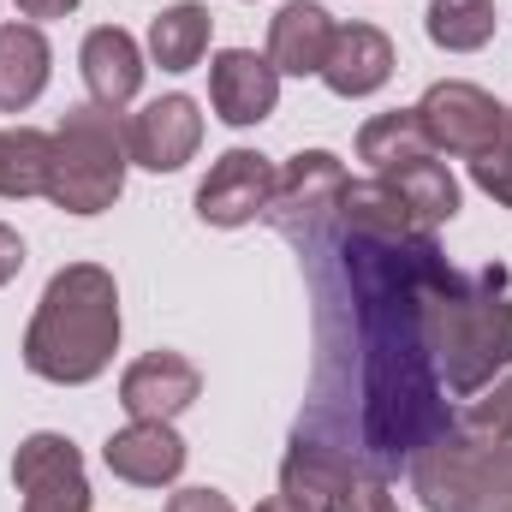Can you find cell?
<instances>
[{"label":"cell","instance_id":"1","mask_svg":"<svg viewBox=\"0 0 512 512\" xmlns=\"http://www.w3.org/2000/svg\"><path fill=\"white\" fill-rule=\"evenodd\" d=\"M120 352V286L102 262H66L24 328V364L30 376L54 387L96 382Z\"/></svg>","mask_w":512,"mask_h":512},{"label":"cell","instance_id":"2","mask_svg":"<svg viewBox=\"0 0 512 512\" xmlns=\"http://www.w3.org/2000/svg\"><path fill=\"white\" fill-rule=\"evenodd\" d=\"M417 328L429 346V364H441L447 387L471 399L477 387L495 382V370L512 364V298H507V268H477L471 280L441 268L423 286Z\"/></svg>","mask_w":512,"mask_h":512},{"label":"cell","instance_id":"3","mask_svg":"<svg viewBox=\"0 0 512 512\" xmlns=\"http://www.w3.org/2000/svg\"><path fill=\"white\" fill-rule=\"evenodd\" d=\"M126 120L102 102H78L66 108V120L54 131V161H48V203L66 215H102L120 203L126 191Z\"/></svg>","mask_w":512,"mask_h":512},{"label":"cell","instance_id":"4","mask_svg":"<svg viewBox=\"0 0 512 512\" xmlns=\"http://www.w3.org/2000/svg\"><path fill=\"white\" fill-rule=\"evenodd\" d=\"M346 167L340 155L328 149H298L286 167H274V191H268V209L262 221L298 245H310L328 221H340V197H346Z\"/></svg>","mask_w":512,"mask_h":512},{"label":"cell","instance_id":"5","mask_svg":"<svg viewBox=\"0 0 512 512\" xmlns=\"http://www.w3.org/2000/svg\"><path fill=\"white\" fill-rule=\"evenodd\" d=\"M417 120L429 131V143L441 149V155H483L501 131L512 126V114L483 90V84H465V78H441V84H429L423 90V102H417Z\"/></svg>","mask_w":512,"mask_h":512},{"label":"cell","instance_id":"6","mask_svg":"<svg viewBox=\"0 0 512 512\" xmlns=\"http://www.w3.org/2000/svg\"><path fill=\"white\" fill-rule=\"evenodd\" d=\"M12 483L24 495V512H90V477H84V453L54 435L36 429L18 441L12 453Z\"/></svg>","mask_w":512,"mask_h":512},{"label":"cell","instance_id":"7","mask_svg":"<svg viewBox=\"0 0 512 512\" xmlns=\"http://www.w3.org/2000/svg\"><path fill=\"white\" fill-rule=\"evenodd\" d=\"M203 143V114L191 96H155L143 114L126 120V149L149 173H179Z\"/></svg>","mask_w":512,"mask_h":512},{"label":"cell","instance_id":"8","mask_svg":"<svg viewBox=\"0 0 512 512\" xmlns=\"http://www.w3.org/2000/svg\"><path fill=\"white\" fill-rule=\"evenodd\" d=\"M268 191H274V161L256 149H227L197 185V215L209 227H245L268 209Z\"/></svg>","mask_w":512,"mask_h":512},{"label":"cell","instance_id":"9","mask_svg":"<svg viewBox=\"0 0 512 512\" xmlns=\"http://www.w3.org/2000/svg\"><path fill=\"white\" fill-rule=\"evenodd\" d=\"M203 376L185 352H143L120 376V405L131 423H173L185 405H197Z\"/></svg>","mask_w":512,"mask_h":512},{"label":"cell","instance_id":"10","mask_svg":"<svg viewBox=\"0 0 512 512\" xmlns=\"http://www.w3.org/2000/svg\"><path fill=\"white\" fill-rule=\"evenodd\" d=\"M209 102L227 126H262L280 102V72L268 66V54L221 48L215 66H209Z\"/></svg>","mask_w":512,"mask_h":512},{"label":"cell","instance_id":"11","mask_svg":"<svg viewBox=\"0 0 512 512\" xmlns=\"http://www.w3.org/2000/svg\"><path fill=\"white\" fill-rule=\"evenodd\" d=\"M316 78L334 96H346V102L376 96L387 78H393V42H387V30H376V24H340L334 30V48H328V60H322Z\"/></svg>","mask_w":512,"mask_h":512},{"label":"cell","instance_id":"12","mask_svg":"<svg viewBox=\"0 0 512 512\" xmlns=\"http://www.w3.org/2000/svg\"><path fill=\"white\" fill-rule=\"evenodd\" d=\"M477 465H483V453L465 447L453 429H441L435 441H423L411 453V489L423 495L429 512H465L471 489H477Z\"/></svg>","mask_w":512,"mask_h":512},{"label":"cell","instance_id":"13","mask_svg":"<svg viewBox=\"0 0 512 512\" xmlns=\"http://www.w3.org/2000/svg\"><path fill=\"white\" fill-rule=\"evenodd\" d=\"M352 483H358V471H352V459L340 447H322V441L298 435L286 447V459H280V495L304 512H334Z\"/></svg>","mask_w":512,"mask_h":512},{"label":"cell","instance_id":"14","mask_svg":"<svg viewBox=\"0 0 512 512\" xmlns=\"http://www.w3.org/2000/svg\"><path fill=\"white\" fill-rule=\"evenodd\" d=\"M108 471L120 483H137V489H161L185 471V441L173 435V423H126L120 435H108L102 447Z\"/></svg>","mask_w":512,"mask_h":512},{"label":"cell","instance_id":"15","mask_svg":"<svg viewBox=\"0 0 512 512\" xmlns=\"http://www.w3.org/2000/svg\"><path fill=\"white\" fill-rule=\"evenodd\" d=\"M334 30H340V24H334L316 0L280 6L274 24H268V66H274L280 78H316L322 60H328V48H334Z\"/></svg>","mask_w":512,"mask_h":512},{"label":"cell","instance_id":"16","mask_svg":"<svg viewBox=\"0 0 512 512\" xmlns=\"http://www.w3.org/2000/svg\"><path fill=\"white\" fill-rule=\"evenodd\" d=\"M78 72H84L90 102H102V108H114V114H120L131 96L143 90V54H137L131 30H120V24L90 30V36H84V48H78Z\"/></svg>","mask_w":512,"mask_h":512},{"label":"cell","instance_id":"17","mask_svg":"<svg viewBox=\"0 0 512 512\" xmlns=\"http://www.w3.org/2000/svg\"><path fill=\"white\" fill-rule=\"evenodd\" d=\"M48 36L36 24H0V114H24L48 90Z\"/></svg>","mask_w":512,"mask_h":512},{"label":"cell","instance_id":"18","mask_svg":"<svg viewBox=\"0 0 512 512\" xmlns=\"http://www.w3.org/2000/svg\"><path fill=\"white\" fill-rule=\"evenodd\" d=\"M340 233L346 239H411L417 233V221H411V209L399 203V191L387 185V179H352L346 185V197H340Z\"/></svg>","mask_w":512,"mask_h":512},{"label":"cell","instance_id":"19","mask_svg":"<svg viewBox=\"0 0 512 512\" xmlns=\"http://www.w3.org/2000/svg\"><path fill=\"white\" fill-rule=\"evenodd\" d=\"M376 179H387V185L399 191V203L411 209L417 233H429V227H441V221L459 215V179H453L435 155H423V161H411V167H393V173H376Z\"/></svg>","mask_w":512,"mask_h":512},{"label":"cell","instance_id":"20","mask_svg":"<svg viewBox=\"0 0 512 512\" xmlns=\"http://www.w3.org/2000/svg\"><path fill=\"white\" fill-rule=\"evenodd\" d=\"M209 30H215V18L197 0H179V6L155 12L149 18V54H155V66L161 72H191L209 54Z\"/></svg>","mask_w":512,"mask_h":512},{"label":"cell","instance_id":"21","mask_svg":"<svg viewBox=\"0 0 512 512\" xmlns=\"http://www.w3.org/2000/svg\"><path fill=\"white\" fill-rule=\"evenodd\" d=\"M423 155H435V143H429L423 120H417V108H393V114H376L370 126L358 131V161H370L376 173L411 167V161H423Z\"/></svg>","mask_w":512,"mask_h":512},{"label":"cell","instance_id":"22","mask_svg":"<svg viewBox=\"0 0 512 512\" xmlns=\"http://www.w3.org/2000/svg\"><path fill=\"white\" fill-rule=\"evenodd\" d=\"M48 161H54V131L18 126L0 143V197H48Z\"/></svg>","mask_w":512,"mask_h":512},{"label":"cell","instance_id":"23","mask_svg":"<svg viewBox=\"0 0 512 512\" xmlns=\"http://www.w3.org/2000/svg\"><path fill=\"white\" fill-rule=\"evenodd\" d=\"M465 447H477V453H495V447H507L512 441V370L501 382L477 387L471 399H465V411L447 423Z\"/></svg>","mask_w":512,"mask_h":512},{"label":"cell","instance_id":"24","mask_svg":"<svg viewBox=\"0 0 512 512\" xmlns=\"http://www.w3.org/2000/svg\"><path fill=\"white\" fill-rule=\"evenodd\" d=\"M423 30H429V42L447 48V54H477V48L495 36V6H489V0H429Z\"/></svg>","mask_w":512,"mask_h":512},{"label":"cell","instance_id":"25","mask_svg":"<svg viewBox=\"0 0 512 512\" xmlns=\"http://www.w3.org/2000/svg\"><path fill=\"white\" fill-rule=\"evenodd\" d=\"M465 512H512V441L507 447H495V453H483V465H477V489H471Z\"/></svg>","mask_w":512,"mask_h":512},{"label":"cell","instance_id":"26","mask_svg":"<svg viewBox=\"0 0 512 512\" xmlns=\"http://www.w3.org/2000/svg\"><path fill=\"white\" fill-rule=\"evenodd\" d=\"M471 179H477L483 197H495L501 209H512V126L501 131L483 155H471Z\"/></svg>","mask_w":512,"mask_h":512},{"label":"cell","instance_id":"27","mask_svg":"<svg viewBox=\"0 0 512 512\" xmlns=\"http://www.w3.org/2000/svg\"><path fill=\"white\" fill-rule=\"evenodd\" d=\"M334 512H399V501L387 495L382 477H358V483L340 495V507H334Z\"/></svg>","mask_w":512,"mask_h":512},{"label":"cell","instance_id":"28","mask_svg":"<svg viewBox=\"0 0 512 512\" xmlns=\"http://www.w3.org/2000/svg\"><path fill=\"white\" fill-rule=\"evenodd\" d=\"M167 512H233V501L221 495V489H179Z\"/></svg>","mask_w":512,"mask_h":512},{"label":"cell","instance_id":"29","mask_svg":"<svg viewBox=\"0 0 512 512\" xmlns=\"http://www.w3.org/2000/svg\"><path fill=\"white\" fill-rule=\"evenodd\" d=\"M18 268H24V239L0 221V286H6V280H18Z\"/></svg>","mask_w":512,"mask_h":512},{"label":"cell","instance_id":"30","mask_svg":"<svg viewBox=\"0 0 512 512\" xmlns=\"http://www.w3.org/2000/svg\"><path fill=\"white\" fill-rule=\"evenodd\" d=\"M12 6H18L24 18H66L78 0H12Z\"/></svg>","mask_w":512,"mask_h":512},{"label":"cell","instance_id":"31","mask_svg":"<svg viewBox=\"0 0 512 512\" xmlns=\"http://www.w3.org/2000/svg\"><path fill=\"white\" fill-rule=\"evenodd\" d=\"M256 512H304V507H292L286 495H274V501H262V507H256Z\"/></svg>","mask_w":512,"mask_h":512},{"label":"cell","instance_id":"32","mask_svg":"<svg viewBox=\"0 0 512 512\" xmlns=\"http://www.w3.org/2000/svg\"><path fill=\"white\" fill-rule=\"evenodd\" d=\"M0 143H6V131H0Z\"/></svg>","mask_w":512,"mask_h":512}]
</instances>
